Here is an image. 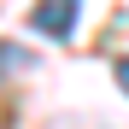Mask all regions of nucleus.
<instances>
[{
	"mask_svg": "<svg viewBox=\"0 0 129 129\" xmlns=\"http://www.w3.org/2000/svg\"><path fill=\"white\" fill-rule=\"evenodd\" d=\"M76 6H82V0H35V6H29V24H35L41 35L64 41V35L76 29Z\"/></svg>",
	"mask_w": 129,
	"mask_h": 129,
	"instance_id": "nucleus-1",
	"label": "nucleus"
},
{
	"mask_svg": "<svg viewBox=\"0 0 129 129\" xmlns=\"http://www.w3.org/2000/svg\"><path fill=\"white\" fill-rule=\"evenodd\" d=\"M117 88L129 94V59H117Z\"/></svg>",
	"mask_w": 129,
	"mask_h": 129,
	"instance_id": "nucleus-2",
	"label": "nucleus"
}]
</instances>
